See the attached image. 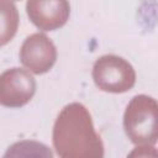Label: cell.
I'll use <instances>...</instances> for the list:
<instances>
[{
    "mask_svg": "<svg viewBox=\"0 0 158 158\" xmlns=\"http://www.w3.org/2000/svg\"><path fill=\"white\" fill-rule=\"evenodd\" d=\"M52 142L59 158H104L105 154L91 115L80 102H70L60 110L53 125Z\"/></svg>",
    "mask_w": 158,
    "mask_h": 158,
    "instance_id": "cell-1",
    "label": "cell"
},
{
    "mask_svg": "<svg viewBox=\"0 0 158 158\" xmlns=\"http://www.w3.org/2000/svg\"><path fill=\"white\" fill-rule=\"evenodd\" d=\"M123 128L130 141L137 146L158 142V101L139 94L131 99L123 112Z\"/></svg>",
    "mask_w": 158,
    "mask_h": 158,
    "instance_id": "cell-2",
    "label": "cell"
},
{
    "mask_svg": "<svg viewBox=\"0 0 158 158\" xmlns=\"http://www.w3.org/2000/svg\"><path fill=\"white\" fill-rule=\"evenodd\" d=\"M95 85L112 94H122L131 90L136 83V72L131 63L115 54H104L99 57L91 72Z\"/></svg>",
    "mask_w": 158,
    "mask_h": 158,
    "instance_id": "cell-3",
    "label": "cell"
},
{
    "mask_svg": "<svg viewBox=\"0 0 158 158\" xmlns=\"http://www.w3.org/2000/svg\"><path fill=\"white\" fill-rule=\"evenodd\" d=\"M36 93V80L22 68L6 69L0 77V102L16 109L26 105Z\"/></svg>",
    "mask_w": 158,
    "mask_h": 158,
    "instance_id": "cell-4",
    "label": "cell"
},
{
    "mask_svg": "<svg viewBox=\"0 0 158 158\" xmlns=\"http://www.w3.org/2000/svg\"><path fill=\"white\" fill-rule=\"evenodd\" d=\"M57 60V48L44 33H32L25 38L20 48V62L35 74L47 73Z\"/></svg>",
    "mask_w": 158,
    "mask_h": 158,
    "instance_id": "cell-5",
    "label": "cell"
},
{
    "mask_svg": "<svg viewBox=\"0 0 158 158\" xmlns=\"http://www.w3.org/2000/svg\"><path fill=\"white\" fill-rule=\"evenodd\" d=\"M26 12L41 31H54L67 23L70 5L65 0H30L26 2Z\"/></svg>",
    "mask_w": 158,
    "mask_h": 158,
    "instance_id": "cell-6",
    "label": "cell"
},
{
    "mask_svg": "<svg viewBox=\"0 0 158 158\" xmlns=\"http://www.w3.org/2000/svg\"><path fill=\"white\" fill-rule=\"evenodd\" d=\"M2 158H53L48 146L33 139H22L12 143Z\"/></svg>",
    "mask_w": 158,
    "mask_h": 158,
    "instance_id": "cell-7",
    "label": "cell"
},
{
    "mask_svg": "<svg viewBox=\"0 0 158 158\" xmlns=\"http://www.w3.org/2000/svg\"><path fill=\"white\" fill-rule=\"evenodd\" d=\"M126 158H158V149L148 144L137 146L127 154Z\"/></svg>",
    "mask_w": 158,
    "mask_h": 158,
    "instance_id": "cell-8",
    "label": "cell"
}]
</instances>
